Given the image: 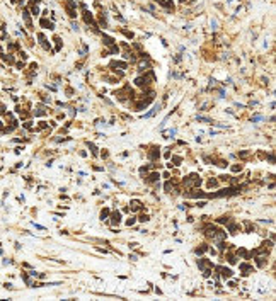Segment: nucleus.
Returning a JSON list of instances; mask_svg holds the SVG:
<instances>
[{
	"mask_svg": "<svg viewBox=\"0 0 276 301\" xmlns=\"http://www.w3.org/2000/svg\"><path fill=\"white\" fill-rule=\"evenodd\" d=\"M199 184H201V179H199V177H198V175H196V174H193V175H189V177H186V179H184V186H186V187H196V186H199Z\"/></svg>",
	"mask_w": 276,
	"mask_h": 301,
	"instance_id": "nucleus-1",
	"label": "nucleus"
},
{
	"mask_svg": "<svg viewBox=\"0 0 276 301\" xmlns=\"http://www.w3.org/2000/svg\"><path fill=\"white\" fill-rule=\"evenodd\" d=\"M75 7H77V2H73V0H67V2H65V9H67V12H68V16L72 17V19L77 16Z\"/></svg>",
	"mask_w": 276,
	"mask_h": 301,
	"instance_id": "nucleus-2",
	"label": "nucleus"
},
{
	"mask_svg": "<svg viewBox=\"0 0 276 301\" xmlns=\"http://www.w3.org/2000/svg\"><path fill=\"white\" fill-rule=\"evenodd\" d=\"M38 39H39V44L43 46V48H45L46 51H49V49H51V46L48 44V39L45 37V34H43V33H39V34H38Z\"/></svg>",
	"mask_w": 276,
	"mask_h": 301,
	"instance_id": "nucleus-3",
	"label": "nucleus"
},
{
	"mask_svg": "<svg viewBox=\"0 0 276 301\" xmlns=\"http://www.w3.org/2000/svg\"><path fill=\"white\" fill-rule=\"evenodd\" d=\"M216 271H220V272H222V277H225V279L232 277V274H234V272L230 271V269H227V267H218Z\"/></svg>",
	"mask_w": 276,
	"mask_h": 301,
	"instance_id": "nucleus-4",
	"label": "nucleus"
},
{
	"mask_svg": "<svg viewBox=\"0 0 276 301\" xmlns=\"http://www.w3.org/2000/svg\"><path fill=\"white\" fill-rule=\"evenodd\" d=\"M119 221H121V214L119 213H113L111 214V225L116 226V225H119Z\"/></svg>",
	"mask_w": 276,
	"mask_h": 301,
	"instance_id": "nucleus-5",
	"label": "nucleus"
},
{
	"mask_svg": "<svg viewBox=\"0 0 276 301\" xmlns=\"http://www.w3.org/2000/svg\"><path fill=\"white\" fill-rule=\"evenodd\" d=\"M160 107H162V104H155L152 111H148L147 114H143V118H152V116H154V114L157 112V111H160Z\"/></svg>",
	"mask_w": 276,
	"mask_h": 301,
	"instance_id": "nucleus-6",
	"label": "nucleus"
},
{
	"mask_svg": "<svg viewBox=\"0 0 276 301\" xmlns=\"http://www.w3.org/2000/svg\"><path fill=\"white\" fill-rule=\"evenodd\" d=\"M158 177H160V175H158V172H154V174H150V175H148V177L145 179V182H148V184L157 182V180H158Z\"/></svg>",
	"mask_w": 276,
	"mask_h": 301,
	"instance_id": "nucleus-7",
	"label": "nucleus"
},
{
	"mask_svg": "<svg viewBox=\"0 0 276 301\" xmlns=\"http://www.w3.org/2000/svg\"><path fill=\"white\" fill-rule=\"evenodd\" d=\"M39 24L43 26V27H45V29H55V26H53V22H49V20H48V19H45V17H43V19L39 20Z\"/></svg>",
	"mask_w": 276,
	"mask_h": 301,
	"instance_id": "nucleus-8",
	"label": "nucleus"
},
{
	"mask_svg": "<svg viewBox=\"0 0 276 301\" xmlns=\"http://www.w3.org/2000/svg\"><path fill=\"white\" fill-rule=\"evenodd\" d=\"M22 17H24V20H26V26H27L29 29H33V22H31V17H29V12H27V10H24V12H22Z\"/></svg>",
	"mask_w": 276,
	"mask_h": 301,
	"instance_id": "nucleus-9",
	"label": "nucleus"
},
{
	"mask_svg": "<svg viewBox=\"0 0 276 301\" xmlns=\"http://www.w3.org/2000/svg\"><path fill=\"white\" fill-rule=\"evenodd\" d=\"M158 155H160V153H158V148H152V151L148 153V158H150L152 162H155V160L158 158Z\"/></svg>",
	"mask_w": 276,
	"mask_h": 301,
	"instance_id": "nucleus-10",
	"label": "nucleus"
},
{
	"mask_svg": "<svg viewBox=\"0 0 276 301\" xmlns=\"http://www.w3.org/2000/svg\"><path fill=\"white\" fill-rule=\"evenodd\" d=\"M111 66L113 68H126L128 65H126L125 61H111Z\"/></svg>",
	"mask_w": 276,
	"mask_h": 301,
	"instance_id": "nucleus-11",
	"label": "nucleus"
},
{
	"mask_svg": "<svg viewBox=\"0 0 276 301\" xmlns=\"http://www.w3.org/2000/svg\"><path fill=\"white\" fill-rule=\"evenodd\" d=\"M130 209H131V211H138V209H142V203H140V201H131Z\"/></svg>",
	"mask_w": 276,
	"mask_h": 301,
	"instance_id": "nucleus-12",
	"label": "nucleus"
},
{
	"mask_svg": "<svg viewBox=\"0 0 276 301\" xmlns=\"http://www.w3.org/2000/svg\"><path fill=\"white\" fill-rule=\"evenodd\" d=\"M102 39H104V44H106V46H113V44H116V43H114V39H113V37L106 36V34H102Z\"/></svg>",
	"mask_w": 276,
	"mask_h": 301,
	"instance_id": "nucleus-13",
	"label": "nucleus"
},
{
	"mask_svg": "<svg viewBox=\"0 0 276 301\" xmlns=\"http://www.w3.org/2000/svg\"><path fill=\"white\" fill-rule=\"evenodd\" d=\"M0 56H2V60H4V61H7V63H14V61H16V60H14V56H10V55H0Z\"/></svg>",
	"mask_w": 276,
	"mask_h": 301,
	"instance_id": "nucleus-14",
	"label": "nucleus"
},
{
	"mask_svg": "<svg viewBox=\"0 0 276 301\" xmlns=\"http://www.w3.org/2000/svg\"><path fill=\"white\" fill-rule=\"evenodd\" d=\"M34 114H36V116H43V114H46V111H45V107H43V106H38L36 111H34Z\"/></svg>",
	"mask_w": 276,
	"mask_h": 301,
	"instance_id": "nucleus-15",
	"label": "nucleus"
},
{
	"mask_svg": "<svg viewBox=\"0 0 276 301\" xmlns=\"http://www.w3.org/2000/svg\"><path fill=\"white\" fill-rule=\"evenodd\" d=\"M107 216H109V209L106 207V209H102V211H101V220H102V221L107 220Z\"/></svg>",
	"mask_w": 276,
	"mask_h": 301,
	"instance_id": "nucleus-16",
	"label": "nucleus"
},
{
	"mask_svg": "<svg viewBox=\"0 0 276 301\" xmlns=\"http://www.w3.org/2000/svg\"><path fill=\"white\" fill-rule=\"evenodd\" d=\"M165 191L167 192H172V191H174V184H172L171 180H167V182H165Z\"/></svg>",
	"mask_w": 276,
	"mask_h": 301,
	"instance_id": "nucleus-17",
	"label": "nucleus"
},
{
	"mask_svg": "<svg viewBox=\"0 0 276 301\" xmlns=\"http://www.w3.org/2000/svg\"><path fill=\"white\" fill-rule=\"evenodd\" d=\"M206 250H208V247H206V245H203V247H198V248L194 250V252L198 253V255H201V253H205Z\"/></svg>",
	"mask_w": 276,
	"mask_h": 301,
	"instance_id": "nucleus-18",
	"label": "nucleus"
},
{
	"mask_svg": "<svg viewBox=\"0 0 276 301\" xmlns=\"http://www.w3.org/2000/svg\"><path fill=\"white\" fill-rule=\"evenodd\" d=\"M121 33H123V34H125V36H126V37H128V39H133V36H135V34H133V33H130V31H126V29H121Z\"/></svg>",
	"mask_w": 276,
	"mask_h": 301,
	"instance_id": "nucleus-19",
	"label": "nucleus"
},
{
	"mask_svg": "<svg viewBox=\"0 0 276 301\" xmlns=\"http://www.w3.org/2000/svg\"><path fill=\"white\" fill-rule=\"evenodd\" d=\"M228 221H230V220H228V216H222L220 220H216V223H228Z\"/></svg>",
	"mask_w": 276,
	"mask_h": 301,
	"instance_id": "nucleus-20",
	"label": "nucleus"
},
{
	"mask_svg": "<svg viewBox=\"0 0 276 301\" xmlns=\"http://www.w3.org/2000/svg\"><path fill=\"white\" fill-rule=\"evenodd\" d=\"M138 220L142 221V223H145V221H148V220H150V218H148V214H142V216H140V218H138Z\"/></svg>",
	"mask_w": 276,
	"mask_h": 301,
	"instance_id": "nucleus-21",
	"label": "nucleus"
},
{
	"mask_svg": "<svg viewBox=\"0 0 276 301\" xmlns=\"http://www.w3.org/2000/svg\"><path fill=\"white\" fill-rule=\"evenodd\" d=\"M31 10H33L34 16H38V14H39V9H38V5H33V7H31Z\"/></svg>",
	"mask_w": 276,
	"mask_h": 301,
	"instance_id": "nucleus-22",
	"label": "nucleus"
},
{
	"mask_svg": "<svg viewBox=\"0 0 276 301\" xmlns=\"http://www.w3.org/2000/svg\"><path fill=\"white\" fill-rule=\"evenodd\" d=\"M135 221H136L135 218H130V220L126 221V225H128V226H131V225H135Z\"/></svg>",
	"mask_w": 276,
	"mask_h": 301,
	"instance_id": "nucleus-23",
	"label": "nucleus"
},
{
	"mask_svg": "<svg viewBox=\"0 0 276 301\" xmlns=\"http://www.w3.org/2000/svg\"><path fill=\"white\" fill-rule=\"evenodd\" d=\"M89 146H90V150H92V153H94V155H97V150H96V146H94L92 143H89Z\"/></svg>",
	"mask_w": 276,
	"mask_h": 301,
	"instance_id": "nucleus-24",
	"label": "nucleus"
},
{
	"mask_svg": "<svg viewBox=\"0 0 276 301\" xmlns=\"http://www.w3.org/2000/svg\"><path fill=\"white\" fill-rule=\"evenodd\" d=\"M240 168H242V165H234V167H232V170H234V172H239Z\"/></svg>",
	"mask_w": 276,
	"mask_h": 301,
	"instance_id": "nucleus-25",
	"label": "nucleus"
},
{
	"mask_svg": "<svg viewBox=\"0 0 276 301\" xmlns=\"http://www.w3.org/2000/svg\"><path fill=\"white\" fill-rule=\"evenodd\" d=\"M172 162H174V165H179V162H181V158H179V157H174V158H172Z\"/></svg>",
	"mask_w": 276,
	"mask_h": 301,
	"instance_id": "nucleus-26",
	"label": "nucleus"
},
{
	"mask_svg": "<svg viewBox=\"0 0 276 301\" xmlns=\"http://www.w3.org/2000/svg\"><path fill=\"white\" fill-rule=\"evenodd\" d=\"M19 55H20V58H22V60H27V55H26V53H24V51H20V53H19Z\"/></svg>",
	"mask_w": 276,
	"mask_h": 301,
	"instance_id": "nucleus-27",
	"label": "nucleus"
},
{
	"mask_svg": "<svg viewBox=\"0 0 276 301\" xmlns=\"http://www.w3.org/2000/svg\"><path fill=\"white\" fill-rule=\"evenodd\" d=\"M72 27H73V31H77V33H78V26H77V22H72Z\"/></svg>",
	"mask_w": 276,
	"mask_h": 301,
	"instance_id": "nucleus-28",
	"label": "nucleus"
},
{
	"mask_svg": "<svg viewBox=\"0 0 276 301\" xmlns=\"http://www.w3.org/2000/svg\"><path fill=\"white\" fill-rule=\"evenodd\" d=\"M211 29H213V31L216 29V20H211Z\"/></svg>",
	"mask_w": 276,
	"mask_h": 301,
	"instance_id": "nucleus-29",
	"label": "nucleus"
},
{
	"mask_svg": "<svg viewBox=\"0 0 276 301\" xmlns=\"http://www.w3.org/2000/svg\"><path fill=\"white\" fill-rule=\"evenodd\" d=\"M5 112V106H2V104H0V114H4Z\"/></svg>",
	"mask_w": 276,
	"mask_h": 301,
	"instance_id": "nucleus-30",
	"label": "nucleus"
},
{
	"mask_svg": "<svg viewBox=\"0 0 276 301\" xmlns=\"http://www.w3.org/2000/svg\"><path fill=\"white\" fill-rule=\"evenodd\" d=\"M4 286H5V288H7V289H12V284H10V282H5Z\"/></svg>",
	"mask_w": 276,
	"mask_h": 301,
	"instance_id": "nucleus-31",
	"label": "nucleus"
},
{
	"mask_svg": "<svg viewBox=\"0 0 276 301\" xmlns=\"http://www.w3.org/2000/svg\"><path fill=\"white\" fill-rule=\"evenodd\" d=\"M31 2H33V4H36V5L39 4V0H31Z\"/></svg>",
	"mask_w": 276,
	"mask_h": 301,
	"instance_id": "nucleus-32",
	"label": "nucleus"
}]
</instances>
